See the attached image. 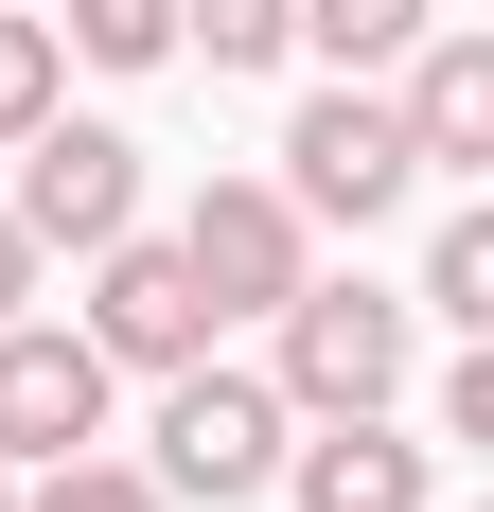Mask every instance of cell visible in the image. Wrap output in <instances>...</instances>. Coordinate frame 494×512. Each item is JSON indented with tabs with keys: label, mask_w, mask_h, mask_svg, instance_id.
<instances>
[{
	"label": "cell",
	"mask_w": 494,
	"mask_h": 512,
	"mask_svg": "<svg viewBox=\"0 0 494 512\" xmlns=\"http://www.w3.org/2000/svg\"><path fill=\"white\" fill-rule=\"evenodd\" d=\"M283 442H300V407L283 389H265V371H212V354H177L159 371V495L177 512H230V495H265V477H283Z\"/></svg>",
	"instance_id": "cell-1"
},
{
	"label": "cell",
	"mask_w": 494,
	"mask_h": 512,
	"mask_svg": "<svg viewBox=\"0 0 494 512\" xmlns=\"http://www.w3.org/2000/svg\"><path fill=\"white\" fill-rule=\"evenodd\" d=\"M265 318H283V371H265V389H283L300 424L389 407V389H406V354H424V318H406L389 283H300V301H265Z\"/></svg>",
	"instance_id": "cell-2"
},
{
	"label": "cell",
	"mask_w": 494,
	"mask_h": 512,
	"mask_svg": "<svg viewBox=\"0 0 494 512\" xmlns=\"http://www.w3.org/2000/svg\"><path fill=\"white\" fill-rule=\"evenodd\" d=\"M283 195H300V212H336V230H371V212L424 195V142H406V106L371 89V71H336V89L283 124Z\"/></svg>",
	"instance_id": "cell-3"
},
{
	"label": "cell",
	"mask_w": 494,
	"mask_h": 512,
	"mask_svg": "<svg viewBox=\"0 0 494 512\" xmlns=\"http://www.w3.org/2000/svg\"><path fill=\"white\" fill-rule=\"evenodd\" d=\"M177 265H195L212 318H265L318 283V212L283 195V177H195V212H177Z\"/></svg>",
	"instance_id": "cell-4"
},
{
	"label": "cell",
	"mask_w": 494,
	"mask_h": 512,
	"mask_svg": "<svg viewBox=\"0 0 494 512\" xmlns=\"http://www.w3.org/2000/svg\"><path fill=\"white\" fill-rule=\"evenodd\" d=\"M18 230L36 248H106V230H142V142L124 124H18Z\"/></svg>",
	"instance_id": "cell-5"
},
{
	"label": "cell",
	"mask_w": 494,
	"mask_h": 512,
	"mask_svg": "<svg viewBox=\"0 0 494 512\" xmlns=\"http://www.w3.org/2000/svg\"><path fill=\"white\" fill-rule=\"evenodd\" d=\"M71 442H106L89 318H0V460H71Z\"/></svg>",
	"instance_id": "cell-6"
},
{
	"label": "cell",
	"mask_w": 494,
	"mask_h": 512,
	"mask_svg": "<svg viewBox=\"0 0 494 512\" xmlns=\"http://www.w3.org/2000/svg\"><path fill=\"white\" fill-rule=\"evenodd\" d=\"M89 354H106V371H177V354H212L195 265L142 248V230H106V248H89Z\"/></svg>",
	"instance_id": "cell-7"
},
{
	"label": "cell",
	"mask_w": 494,
	"mask_h": 512,
	"mask_svg": "<svg viewBox=\"0 0 494 512\" xmlns=\"http://www.w3.org/2000/svg\"><path fill=\"white\" fill-rule=\"evenodd\" d=\"M389 71H406L389 106H406V142H424V177H477V159H494V36H477V18H424Z\"/></svg>",
	"instance_id": "cell-8"
},
{
	"label": "cell",
	"mask_w": 494,
	"mask_h": 512,
	"mask_svg": "<svg viewBox=\"0 0 494 512\" xmlns=\"http://www.w3.org/2000/svg\"><path fill=\"white\" fill-rule=\"evenodd\" d=\"M265 495H300V512H424V442H406L389 407H336L318 442H283Z\"/></svg>",
	"instance_id": "cell-9"
},
{
	"label": "cell",
	"mask_w": 494,
	"mask_h": 512,
	"mask_svg": "<svg viewBox=\"0 0 494 512\" xmlns=\"http://www.w3.org/2000/svg\"><path fill=\"white\" fill-rule=\"evenodd\" d=\"M406 318L494 336V212H442V230H424V301H406Z\"/></svg>",
	"instance_id": "cell-10"
},
{
	"label": "cell",
	"mask_w": 494,
	"mask_h": 512,
	"mask_svg": "<svg viewBox=\"0 0 494 512\" xmlns=\"http://www.w3.org/2000/svg\"><path fill=\"white\" fill-rule=\"evenodd\" d=\"M18 512H177V495H159L142 460H106V442H71V460H36V495H18Z\"/></svg>",
	"instance_id": "cell-11"
},
{
	"label": "cell",
	"mask_w": 494,
	"mask_h": 512,
	"mask_svg": "<svg viewBox=\"0 0 494 512\" xmlns=\"http://www.w3.org/2000/svg\"><path fill=\"white\" fill-rule=\"evenodd\" d=\"M53 36L89 53V71H159V53H177V0H71Z\"/></svg>",
	"instance_id": "cell-12"
},
{
	"label": "cell",
	"mask_w": 494,
	"mask_h": 512,
	"mask_svg": "<svg viewBox=\"0 0 494 512\" xmlns=\"http://www.w3.org/2000/svg\"><path fill=\"white\" fill-rule=\"evenodd\" d=\"M300 36L336 53V71H389V53L424 36V0H300Z\"/></svg>",
	"instance_id": "cell-13"
},
{
	"label": "cell",
	"mask_w": 494,
	"mask_h": 512,
	"mask_svg": "<svg viewBox=\"0 0 494 512\" xmlns=\"http://www.w3.org/2000/svg\"><path fill=\"white\" fill-rule=\"evenodd\" d=\"M177 36H195L212 71H265V53L300 36V0H177Z\"/></svg>",
	"instance_id": "cell-14"
},
{
	"label": "cell",
	"mask_w": 494,
	"mask_h": 512,
	"mask_svg": "<svg viewBox=\"0 0 494 512\" xmlns=\"http://www.w3.org/2000/svg\"><path fill=\"white\" fill-rule=\"evenodd\" d=\"M53 71H71V36H53V18H0V142L53 124Z\"/></svg>",
	"instance_id": "cell-15"
},
{
	"label": "cell",
	"mask_w": 494,
	"mask_h": 512,
	"mask_svg": "<svg viewBox=\"0 0 494 512\" xmlns=\"http://www.w3.org/2000/svg\"><path fill=\"white\" fill-rule=\"evenodd\" d=\"M36 301V230H18V212H0V318Z\"/></svg>",
	"instance_id": "cell-16"
},
{
	"label": "cell",
	"mask_w": 494,
	"mask_h": 512,
	"mask_svg": "<svg viewBox=\"0 0 494 512\" xmlns=\"http://www.w3.org/2000/svg\"><path fill=\"white\" fill-rule=\"evenodd\" d=\"M0 512H18V460H0Z\"/></svg>",
	"instance_id": "cell-17"
}]
</instances>
